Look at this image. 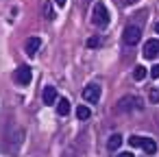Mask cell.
<instances>
[{
    "label": "cell",
    "instance_id": "obj_3",
    "mask_svg": "<svg viewBox=\"0 0 159 157\" xmlns=\"http://www.w3.org/2000/svg\"><path fill=\"white\" fill-rule=\"evenodd\" d=\"M13 79H16V83H20V85H29V83L33 81V72H31L29 66H20V68L13 72Z\"/></svg>",
    "mask_w": 159,
    "mask_h": 157
},
{
    "label": "cell",
    "instance_id": "obj_6",
    "mask_svg": "<svg viewBox=\"0 0 159 157\" xmlns=\"http://www.w3.org/2000/svg\"><path fill=\"white\" fill-rule=\"evenodd\" d=\"M135 105L139 107V98H135V96H126V98H122V100L118 103V111H131Z\"/></svg>",
    "mask_w": 159,
    "mask_h": 157
},
{
    "label": "cell",
    "instance_id": "obj_2",
    "mask_svg": "<svg viewBox=\"0 0 159 157\" xmlns=\"http://www.w3.org/2000/svg\"><path fill=\"white\" fill-rule=\"evenodd\" d=\"M122 39H124L126 46H135L142 39V26L139 24H129L124 29V33H122Z\"/></svg>",
    "mask_w": 159,
    "mask_h": 157
},
{
    "label": "cell",
    "instance_id": "obj_20",
    "mask_svg": "<svg viewBox=\"0 0 159 157\" xmlns=\"http://www.w3.org/2000/svg\"><path fill=\"white\" fill-rule=\"evenodd\" d=\"M133 2H137V0H122V5H133Z\"/></svg>",
    "mask_w": 159,
    "mask_h": 157
},
{
    "label": "cell",
    "instance_id": "obj_17",
    "mask_svg": "<svg viewBox=\"0 0 159 157\" xmlns=\"http://www.w3.org/2000/svg\"><path fill=\"white\" fill-rule=\"evenodd\" d=\"M150 76H152V79H159V63H155V66L150 68Z\"/></svg>",
    "mask_w": 159,
    "mask_h": 157
},
{
    "label": "cell",
    "instance_id": "obj_12",
    "mask_svg": "<svg viewBox=\"0 0 159 157\" xmlns=\"http://www.w3.org/2000/svg\"><path fill=\"white\" fill-rule=\"evenodd\" d=\"M146 74H148V72H146L144 66H135V68H133V79H135V81H144Z\"/></svg>",
    "mask_w": 159,
    "mask_h": 157
},
{
    "label": "cell",
    "instance_id": "obj_11",
    "mask_svg": "<svg viewBox=\"0 0 159 157\" xmlns=\"http://www.w3.org/2000/svg\"><path fill=\"white\" fill-rule=\"evenodd\" d=\"M120 144H122V135H120V133H113V135L107 140V148H109V150H118Z\"/></svg>",
    "mask_w": 159,
    "mask_h": 157
},
{
    "label": "cell",
    "instance_id": "obj_10",
    "mask_svg": "<svg viewBox=\"0 0 159 157\" xmlns=\"http://www.w3.org/2000/svg\"><path fill=\"white\" fill-rule=\"evenodd\" d=\"M57 113L59 116H68L70 113V100L68 98H59L57 100Z\"/></svg>",
    "mask_w": 159,
    "mask_h": 157
},
{
    "label": "cell",
    "instance_id": "obj_22",
    "mask_svg": "<svg viewBox=\"0 0 159 157\" xmlns=\"http://www.w3.org/2000/svg\"><path fill=\"white\" fill-rule=\"evenodd\" d=\"M155 31H157V33H159V22H157V24H155Z\"/></svg>",
    "mask_w": 159,
    "mask_h": 157
},
{
    "label": "cell",
    "instance_id": "obj_19",
    "mask_svg": "<svg viewBox=\"0 0 159 157\" xmlns=\"http://www.w3.org/2000/svg\"><path fill=\"white\" fill-rule=\"evenodd\" d=\"M118 157H135L133 153H118Z\"/></svg>",
    "mask_w": 159,
    "mask_h": 157
},
{
    "label": "cell",
    "instance_id": "obj_5",
    "mask_svg": "<svg viewBox=\"0 0 159 157\" xmlns=\"http://www.w3.org/2000/svg\"><path fill=\"white\" fill-rule=\"evenodd\" d=\"M142 55H144L146 59H155V57L159 55V39H148V42L144 44Z\"/></svg>",
    "mask_w": 159,
    "mask_h": 157
},
{
    "label": "cell",
    "instance_id": "obj_14",
    "mask_svg": "<svg viewBox=\"0 0 159 157\" xmlns=\"http://www.w3.org/2000/svg\"><path fill=\"white\" fill-rule=\"evenodd\" d=\"M142 142H144V137H142V135H131V137H129V144H131V148H137V146H142Z\"/></svg>",
    "mask_w": 159,
    "mask_h": 157
},
{
    "label": "cell",
    "instance_id": "obj_18",
    "mask_svg": "<svg viewBox=\"0 0 159 157\" xmlns=\"http://www.w3.org/2000/svg\"><path fill=\"white\" fill-rule=\"evenodd\" d=\"M87 46H92V48H94V46H98V39H96V37H92V39L87 42Z\"/></svg>",
    "mask_w": 159,
    "mask_h": 157
},
{
    "label": "cell",
    "instance_id": "obj_8",
    "mask_svg": "<svg viewBox=\"0 0 159 157\" xmlns=\"http://www.w3.org/2000/svg\"><path fill=\"white\" fill-rule=\"evenodd\" d=\"M42 98H44L46 105H55V103H57V90H55L52 85H46L44 92H42Z\"/></svg>",
    "mask_w": 159,
    "mask_h": 157
},
{
    "label": "cell",
    "instance_id": "obj_16",
    "mask_svg": "<svg viewBox=\"0 0 159 157\" xmlns=\"http://www.w3.org/2000/svg\"><path fill=\"white\" fill-rule=\"evenodd\" d=\"M44 13L48 16V20H52V18H55V16H52V7H50V2H46V5H44Z\"/></svg>",
    "mask_w": 159,
    "mask_h": 157
},
{
    "label": "cell",
    "instance_id": "obj_4",
    "mask_svg": "<svg viewBox=\"0 0 159 157\" xmlns=\"http://www.w3.org/2000/svg\"><path fill=\"white\" fill-rule=\"evenodd\" d=\"M83 98H85L87 103H98V98H100V85L89 83V85L83 90Z\"/></svg>",
    "mask_w": 159,
    "mask_h": 157
},
{
    "label": "cell",
    "instance_id": "obj_7",
    "mask_svg": "<svg viewBox=\"0 0 159 157\" xmlns=\"http://www.w3.org/2000/svg\"><path fill=\"white\" fill-rule=\"evenodd\" d=\"M39 46H42V39L39 37H29V42H26V55L29 57H35L37 55V50H39Z\"/></svg>",
    "mask_w": 159,
    "mask_h": 157
},
{
    "label": "cell",
    "instance_id": "obj_15",
    "mask_svg": "<svg viewBox=\"0 0 159 157\" xmlns=\"http://www.w3.org/2000/svg\"><path fill=\"white\" fill-rule=\"evenodd\" d=\"M148 98H150V103H159V90H157V87H152V90H150V94H148Z\"/></svg>",
    "mask_w": 159,
    "mask_h": 157
},
{
    "label": "cell",
    "instance_id": "obj_13",
    "mask_svg": "<svg viewBox=\"0 0 159 157\" xmlns=\"http://www.w3.org/2000/svg\"><path fill=\"white\" fill-rule=\"evenodd\" d=\"M89 116H92L89 107H85V105H79V107H76V118H79V120H87Z\"/></svg>",
    "mask_w": 159,
    "mask_h": 157
},
{
    "label": "cell",
    "instance_id": "obj_1",
    "mask_svg": "<svg viewBox=\"0 0 159 157\" xmlns=\"http://www.w3.org/2000/svg\"><path fill=\"white\" fill-rule=\"evenodd\" d=\"M92 24L98 26V29H105L109 24V11L102 2H96L94 9H92Z\"/></svg>",
    "mask_w": 159,
    "mask_h": 157
},
{
    "label": "cell",
    "instance_id": "obj_9",
    "mask_svg": "<svg viewBox=\"0 0 159 157\" xmlns=\"http://www.w3.org/2000/svg\"><path fill=\"white\" fill-rule=\"evenodd\" d=\"M142 148H144V153H146V155H155V153H157V142H155L152 137H144Z\"/></svg>",
    "mask_w": 159,
    "mask_h": 157
},
{
    "label": "cell",
    "instance_id": "obj_21",
    "mask_svg": "<svg viewBox=\"0 0 159 157\" xmlns=\"http://www.w3.org/2000/svg\"><path fill=\"white\" fill-rule=\"evenodd\" d=\"M55 2H57V5H59V7H63V5H66V2H68V0H55Z\"/></svg>",
    "mask_w": 159,
    "mask_h": 157
}]
</instances>
